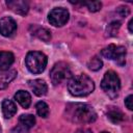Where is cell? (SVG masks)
<instances>
[{
    "label": "cell",
    "mask_w": 133,
    "mask_h": 133,
    "mask_svg": "<svg viewBox=\"0 0 133 133\" xmlns=\"http://www.w3.org/2000/svg\"><path fill=\"white\" fill-rule=\"evenodd\" d=\"M65 117L76 124H89L97 119V113L88 104L71 103L65 107Z\"/></svg>",
    "instance_id": "obj_1"
},
{
    "label": "cell",
    "mask_w": 133,
    "mask_h": 133,
    "mask_svg": "<svg viewBox=\"0 0 133 133\" xmlns=\"http://www.w3.org/2000/svg\"><path fill=\"white\" fill-rule=\"evenodd\" d=\"M68 89L74 97H85L94 91L95 83L87 75L81 74L69 81Z\"/></svg>",
    "instance_id": "obj_2"
},
{
    "label": "cell",
    "mask_w": 133,
    "mask_h": 133,
    "mask_svg": "<svg viewBox=\"0 0 133 133\" xmlns=\"http://www.w3.org/2000/svg\"><path fill=\"white\" fill-rule=\"evenodd\" d=\"M101 87L110 99H115L121 88V80L117 74L113 71L106 72L102 79Z\"/></svg>",
    "instance_id": "obj_3"
},
{
    "label": "cell",
    "mask_w": 133,
    "mask_h": 133,
    "mask_svg": "<svg viewBox=\"0 0 133 133\" xmlns=\"http://www.w3.org/2000/svg\"><path fill=\"white\" fill-rule=\"evenodd\" d=\"M47 56L39 51H31L28 52L25 58V63L29 72L32 74H39L44 72L47 65Z\"/></svg>",
    "instance_id": "obj_4"
},
{
    "label": "cell",
    "mask_w": 133,
    "mask_h": 133,
    "mask_svg": "<svg viewBox=\"0 0 133 133\" xmlns=\"http://www.w3.org/2000/svg\"><path fill=\"white\" fill-rule=\"evenodd\" d=\"M50 78L54 85L61 84L72 79V72L69 64L63 61L55 63L50 72Z\"/></svg>",
    "instance_id": "obj_5"
},
{
    "label": "cell",
    "mask_w": 133,
    "mask_h": 133,
    "mask_svg": "<svg viewBox=\"0 0 133 133\" xmlns=\"http://www.w3.org/2000/svg\"><path fill=\"white\" fill-rule=\"evenodd\" d=\"M102 55L107 59L114 60L118 65L123 66L126 63V48L123 46H115V45H109L108 47L104 48L102 50Z\"/></svg>",
    "instance_id": "obj_6"
},
{
    "label": "cell",
    "mask_w": 133,
    "mask_h": 133,
    "mask_svg": "<svg viewBox=\"0 0 133 133\" xmlns=\"http://www.w3.org/2000/svg\"><path fill=\"white\" fill-rule=\"evenodd\" d=\"M69 18H70V14L68 9L62 8V7L53 8L48 15V21L50 22L51 25L55 27L63 26L69 21Z\"/></svg>",
    "instance_id": "obj_7"
},
{
    "label": "cell",
    "mask_w": 133,
    "mask_h": 133,
    "mask_svg": "<svg viewBox=\"0 0 133 133\" xmlns=\"http://www.w3.org/2000/svg\"><path fill=\"white\" fill-rule=\"evenodd\" d=\"M17 30V23L10 17H3L0 20V34L3 36H11Z\"/></svg>",
    "instance_id": "obj_8"
},
{
    "label": "cell",
    "mask_w": 133,
    "mask_h": 133,
    "mask_svg": "<svg viewBox=\"0 0 133 133\" xmlns=\"http://www.w3.org/2000/svg\"><path fill=\"white\" fill-rule=\"evenodd\" d=\"M6 4L12 11L22 16H25L29 10V4L27 1L24 0H11L7 1Z\"/></svg>",
    "instance_id": "obj_9"
},
{
    "label": "cell",
    "mask_w": 133,
    "mask_h": 133,
    "mask_svg": "<svg viewBox=\"0 0 133 133\" xmlns=\"http://www.w3.org/2000/svg\"><path fill=\"white\" fill-rule=\"evenodd\" d=\"M29 87L31 88V90L33 91V94L37 97H42L44 95L47 94L48 90V86L47 83L42 80V79H34V80H30L28 82Z\"/></svg>",
    "instance_id": "obj_10"
},
{
    "label": "cell",
    "mask_w": 133,
    "mask_h": 133,
    "mask_svg": "<svg viewBox=\"0 0 133 133\" xmlns=\"http://www.w3.org/2000/svg\"><path fill=\"white\" fill-rule=\"evenodd\" d=\"M15 56L11 52L0 51V71H7L9 66L14 63Z\"/></svg>",
    "instance_id": "obj_11"
},
{
    "label": "cell",
    "mask_w": 133,
    "mask_h": 133,
    "mask_svg": "<svg viewBox=\"0 0 133 133\" xmlns=\"http://www.w3.org/2000/svg\"><path fill=\"white\" fill-rule=\"evenodd\" d=\"M2 113L5 118H10L17 112V106L11 100H4L2 102Z\"/></svg>",
    "instance_id": "obj_12"
},
{
    "label": "cell",
    "mask_w": 133,
    "mask_h": 133,
    "mask_svg": "<svg viewBox=\"0 0 133 133\" xmlns=\"http://www.w3.org/2000/svg\"><path fill=\"white\" fill-rule=\"evenodd\" d=\"M15 100L23 107V108H28L31 103V97L30 94L26 90H18L15 95Z\"/></svg>",
    "instance_id": "obj_13"
},
{
    "label": "cell",
    "mask_w": 133,
    "mask_h": 133,
    "mask_svg": "<svg viewBox=\"0 0 133 133\" xmlns=\"http://www.w3.org/2000/svg\"><path fill=\"white\" fill-rule=\"evenodd\" d=\"M30 29L32 30V34L35 35L36 37H38L39 39L44 41V42H49L51 39V33L48 29L43 28V27H38V26H31Z\"/></svg>",
    "instance_id": "obj_14"
},
{
    "label": "cell",
    "mask_w": 133,
    "mask_h": 133,
    "mask_svg": "<svg viewBox=\"0 0 133 133\" xmlns=\"http://www.w3.org/2000/svg\"><path fill=\"white\" fill-rule=\"evenodd\" d=\"M16 75H17V72L15 70L4 71L3 73H1L0 74V89L7 87L8 84L10 83V81H12L15 79Z\"/></svg>",
    "instance_id": "obj_15"
},
{
    "label": "cell",
    "mask_w": 133,
    "mask_h": 133,
    "mask_svg": "<svg viewBox=\"0 0 133 133\" xmlns=\"http://www.w3.org/2000/svg\"><path fill=\"white\" fill-rule=\"evenodd\" d=\"M107 117L113 123V124H118L124 119V114L121 110H118L115 107H111L108 112H107Z\"/></svg>",
    "instance_id": "obj_16"
},
{
    "label": "cell",
    "mask_w": 133,
    "mask_h": 133,
    "mask_svg": "<svg viewBox=\"0 0 133 133\" xmlns=\"http://www.w3.org/2000/svg\"><path fill=\"white\" fill-rule=\"evenodd\" d=\"M19 123L26 129H29L35 125V117L32 114H22L19 117Z\"/></svg>",
    "instance_id": "obj_17"
},
{
    "label": "cell",
    "mask_w": 133,
    "mask_h": 133,
    "mask_svg": "<svg viewBox=\"0 0 133 133\" xmlns=\"http://www.w3.org/2000/svg\"><path fill=\"white\" fill-rule=\"evenodd\" d=\"M35 108H36V112L37 114L41 116V117H48L49 115V106L44 102V101H39L36 103L35 105Z\"/></svg>",
    "instance_id": "obj_18"
},
{
    "label": "cell",
    "mask_w": 133,
    "mask_h": 133,
    "mask_svg": "<svg viewBox=\"0 0 133 133\" xmlns=\"http://www.w3.org/2000/svg\"><path fill=\"white\" fill-rule=\"evenodd\" d=\"M87 66H88V69L91 70V71H99V70L103 66V62H102V60H101L98 56H95V57H92V58L88 61Z\"/></svg>",
    "instance_id": "obj_19"
},
{
    "label": "cell",
    "mask_w": 133,
    "mask_h": 133,
    "mask_svg": "<svg viewBox=\"0 0 133 133\" xmlns=\"http://www.w3.org/2000/svg\"><path fill=\"white\" fill-rule=\"evenodd\" d=\"M121 27V23L118 21H114L112 23H110L107 27V33L108 35H111V36H114L117 34V31Z\"/></svg>",
    "instance_id": "obj_20"
},
{
    "label": "cell",
    "mask_w": 133,
    "mask_h": 133,
    "mask_svg": "<svg viewBox=\"0 0 133 133\" xmlns=\"http://www.w3.org/2000/svg\"><path fill=\"white\" fill-rule=\"evenodd\" d=\"M83 4L86 5L87 8L92 12H96V11L100 10L101 7H102V3L100 1H88V2H83Z\"/></svg>",
    "instance_id": "obj_21"
},
{
    "label": "cell",
    "mask_w": 133,
    "mask_h": 133,
    "mask_svg": "<svg viewBox=\"0 0 133 133\" xmlns=\"http://www.w3.org/2000/svg\"><path fill=\"white\" fill-rule=\"evenodd\" d=\"M117 12L122 16V17H127L130 14V9L127 6H119L117 8Z\"/></svg>",
    "instance_id": "obj_22"
},
{
    "label": "cell",
    "mask_w": 133,
    "mask_h": 133,
    "mask_svg": "<svg viewBox=\"0 0 133 133\" xmlns=\"http://www.w3.org/2000/svg\"><path fill=\"white\" fill-rule=\"evenodd\" d=\"M133 99V96L132 95H130V96H128L127 98H126V100H125V105H126V107L129 109V110H132L133 109V105H132V100Z\"/></svg>",
    "instance_id": "obj_23"
},
{
    "label": "cell",
    "mask_w": 133,
    "mask_h": 133,
    "mask_svg": "<svg viewBox=\"0 0 133 133\" xmlns=\"http://www.w3.org/2000/svg\"><path fill=\"white\" fill-rule=\"evenodd\" d=\"M75 133H92V131L87 128H81V129H78Z\"/></svg>",
    "instance_id": "obj_24"
},
{
    "label": "cell",
    "mask_w": 133,
    "mask_h": 133,
    "mask_svg": "<svg viewBox=\"0 0 133 133\" xmlns=\"http://www.w3.org/2000/svg\"><path fill=\"white\" fill-rule=\"evenodd\" d=\"M132 23H133V19H131L129 21V24H128V27H129V31L132 33L133 32V28H132Z\"/></svg>",
    "instance_id": "obj_25"
},
{
    "label": "cell",
    "mask_w": 133,
    "mask_h": 133,
    "mask_svg": "<svg viewBox=\"0 0 133 133\" xmlns=\"http://www.w3.org/2000/svg\"><path fill=\"white\" fill-rule=\"evenodd\" d=\"M101 133H109V132H106V131H103V132H101Z\"/></svg>",
    "instance_id": "obj_26"
}]
</instances>
